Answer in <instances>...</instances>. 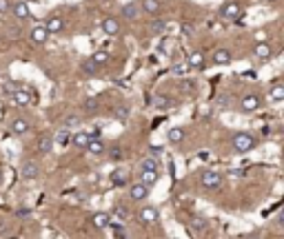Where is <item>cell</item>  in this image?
Masks as SVG:
<instances>
[{
	"label": "cell",
	"mask_w": 284,
	"mask_h": 239,
	"mask_svg": "<svg viewBox=\"0 0 284 239\" xmlns=\"http://www.w3.org/2000/svg\"><path fill=\"white\" fill-rule=\"evenodd\" d=\"M160 0H142V5H140V11H145V14H158L160 11Z\"/></svg>",
	"instance_id": "cell-23"
},
{
	"label": "cell",
	"mask_w": 284,
	"mask_h": 239,
	"mask_svg": "<svg viewBox=\"0 0 284 239\" xmlns=\"http://www.w3.org/2000/svg\"><path fill=\"white\" fill-rule=\"evenodd\" d=\"M240 16H242V7L238 5V2H224V5H222L220 18L224 20V22H236Z\"/></svg>",
	"instance_id": "cell-3"
},
{
	"label": "cell",
	"mask_w": 284,
	"mask_h": 239,
	"mask_svg": "<svg viewBox=\"0 0 284 239\" xmlns=\"http://www.w3.org/2000/svg\"><path fill=\"white\" fill-rule=\"evenodd\" d=\"M255 58H260V60H269L271 56H273V47H271L269 42H258L253 49Z\"/></svg>",
	"instance_id": "cell-17"
},
{
	"label": "cell",
	"mask_w": 284,
	"mask_h": 239,
	"mask_svg": "<svg viewBox=\"0 0 284 239\" xmlns=\"http://www.w3.org/2000/svg\"><path fill=\"white\" fill-rule=\"evenodd\" d=\"M80 124V120H78V115H67V120H65V129H76V126Z\"/></svg>",
	"instance_id": "cell-36"
},
{
	"label": "cell",
	"mask_w": 284,
	"mask_h": 239,
	"mask_svg": "<svg viewBox=\"0 0 284 239\" xmlns=\"http://www.w3.org/2000/svg\"><path fill=\"white\" fill-rule=\"evenodd\" d=\"M187 67H191V69H204V56H202V51H193L191 56L187 58Z\"/></svg>",
	"instance_id": "cell-21"
},
{
	"label": "cell",
	"mask_w": 284,
	"mask_h": 239,
	"mask_svg": "<svg viewBox=\"0 0 284 239\" xmlns=\"http://www.w3.org/2000/svg\"><path fill=\"white\" fill-rule=\"evenodd\" d=\"M116 217H118V219H127V217H129V211H127V208H122V206H118V208H116Z\"/></svg>",
	"instance_id": "cell-40"
},
{
	"label": "cell",
	"mask_w": 284,
	"mask_h": 239,
	"mask_svg": "<svg viewBox=\"0 0 284 239\" xmlns=\"http://www.w3.org/2000/svg\"><path fill=\"white\" fill-rule=\"evenodd\" d=\"M0 182H2V171H0Z\"/></svg>",
	"instance_id": "cell-43"
},
{
	"label": "cell",
	"mask_w": 284,
	"mask_h": 239,
	"mask_svg": "<svg viewBox=\"0 0 284 239\" xmlns=\"http://www.w3.org/2000/svg\"><path fill=\"white\" fill-rule=\"evenodd\" d=\"M14 89H16L14 82H7V84H5V93H7V96H11V93H14Z\"/></svg>",
	"instance_id": "cell-41"
},
{
	"label": "cell",
	"mask_w": 284,
	"mask_h": 239,
	"mask_svg": "<svg viewBox=\"0 0 284 239\" xmlns=\"http://www.w3.org/2000/svg\"><path fill=\"white\" fill-rule=\"evenodd\" d=\"M200 184H202L207 191H218L222 186V173L218 171H204L200 177Z\"/></svg>",
	"instance_id": "cell-2"
},
{
	"label": "cell",
	"mask_w": 284,
	"mask_h": 239,
	"mask_svg": "<svg viewBox=\"0 0 284 239\" xmlns=\"http://www.w3.org/2000/svg\"><path fill=\"white\" fill-rule=\"evenodd\" d=\"M98 106H100V104H98L96 98H89V100L85 102V104H82V109L87 111V113H93V111H98Z\"/></svg>",
	"instance_id": "cell-35"
},
{
	"label": "cell",
	"mask_w": 284,
	"mask_h": 239,
	"mask_svg": "<svg viewBox=\"0 0 284 239\" xmlns=\"http://www.w3.org/2000/svg\"><path fill=\"white\" fill-rule=\"evenodd\" d=\"M102 31H105L107 36L120 34V22H118V20H113V18H105V20H102Z\"/></svg>",
	"instance_id": "cell-19"
},
{
	"label": "cell",
	"mask_w": 284,
	"mask_h": 239,
	"mask_svg": "<svg viewBox=\"0 0 284 239\" xmlns=\"http://www.w3.org/2000/svg\"><path fill=\"white\" fill-rule=\"evenodd\" d=\"M91 224H93V228H98V230L109 228V226H111V215H109V213H93Z\"/></svg>",
	"instance_id": "cell-13"
},
{
	"label": "cell",
	"mask_w": 284,
	"mask_h": 239,
	"mask_svg": "<svg viewBox=\"0 0 284 239\" xmlns=\"http://www.w3.org/2000/svg\"><path fill=\"white\" fill-rule=\"evenodd\" d=\"M107 153H109V158L113 159V162H118V159H122V148H120V146H111L109 151H107Z\"/></svg>",
	"instance_id": "cell-37"
},
{
	"label": "cell",
	"mask_w": 284,
	"mask_h": 239,
	"mask_svg": "<svg viewBox=\"0 0 284 239\" xmlns=\"http://www.w3.org/2000/svg\"><path fill=\"white\" fill-rule=\"evenodd\" d=\"M109 228H113V235H116V237H129L127 228H122L120 224H118V226H109Z\"/></svg>",
	"instance_id": "cell-38"
},
{
	"label": "cell",
	"mask_w": 284,
	"mask_h": 239,
	"mask_svg": "<svg viewBox=\"0 0 284 239\" xmlns=\"http://www.w3.org/2000/svg\"><path fill=\"white\" fill-rule=\"evenodd\" d=\"M111 182L116 184V186H125V184L129 182V177H127L125 171H120V168H118V171L111 173Z\"/></svg>",
	"instance_id": "cell-29"
},
{
	"label": "cell",
	"mask_w": 284,
	"mask_h": 239,
	"mask_svg": "<svg viewBox=\"0 0 284 239\" xmlns=\"http://www.w3.org/2000/svg\"><path fill=\"white\" fill-rule=\"evenodd\" d=\"M109 58H111V56H109V51H107V49H98V51H96V53H93V56H91V60H93V62H96V64H98V67L102 69V67H105L107 62H109Z\"/></svg>",
	"instance_id": "cell-24"
},
{
	"label": "cell",
	"mask_w": 284,
	"mask_h": 239,
	"mask_svg": "<svg viewBox=\"0 0 284 239\" xmlns=\"http://www.w3.org/2000/svg\"><path fill=\"white\" fill-rule=\"evenodd\" d=\"M149 29H151V34H153V36H160L162 31H167V22H164L162 18H155L153 22H151Z\"/></svg>",
	"instance_id": "cell-31"
},
{
	"label": "cell",
	"mask_w": 284,
	"mask_h": 239,
	"mask_svg": "<svg viewBox=\"0 0 284 239\" xmlns=\"http://www.w3.org/2000/svg\"><path fill=\"white\" fill-rule=\"evenodd\" d=\"M9 129H11L14 135H24L27 131H29V122H27L24 118H14L11 120V124H9Z\"/></svg>",
	"instance_id": "cell-16"
},
{
	"label": "cell",
	"mask_w": 284,
	"mask_h": 239,
	"mask_svg": "<svg viewBox=\"0 0 284 239\" xmlns=\"http://www.w3.org/2000/svg\"><path fill=\"white\" fill-rule=\"evenodd\" d=\"M189 226H191V230H193V233H197V235H202V233H207V230H209V221L204 219V217H200V215L193 217Z\"/></svg>",
	"instance_id": "cell-20"
},
{
	"label": "cell",
	"mask_w": 284,
	"mask_h": 239,
	"mask_svg": "<svg viewBox=\"0 0 284 239\" xmlns=\"http://www.w3.org/2000/svg\"><path fill=\"white\" fill-rule=\"evenodd\" d=\"M9 11H11V14H14L18 20H29V18H31V9H29V5H27V2H22V0L14 2Z\"/></svg>",
	"instance_id": "cell-7"
},
{
	"label": "cell",
	"mask_w": 284,
	"mask_h": 239,
	"mask_svg": "<svg viewBox=\"0 0 284 239\" xmlns=\"http://www.w3.org/2000/svg\"><path fill=\"white\" fill-rule=\"evenodd\" d=\"M271 100H273V102H282L284 100V84H282V82H275V84L271 86Z\"/></svg>",
	"instance_id": "cell-28"
},
{
	"label": "cell",
	"mask_w": 284,
	"mask_h": 239,
	"mask_svg": "<svg viewBox=\"0 0 284 239\" xmlns=\"http://www.w3.org/2000/svg\"><path fill=\"white\" fill-rule=\"evenodd\" d=\"M87 142H89V133H85V131H78V133L71 135V144L78 146V148H85Z\"/></svg>",
	"instance_id": "cell-26"
},
{
	"label": "cell",
	"mask_w": 284,
	"mask_h": 239,
	"mask_svg": "<svg viewBox=\"0 0 284 239\" xmlns=\"http://www.w3.org/2000/svg\"><path fill=\"white\" fill-rule=\"evenodd\" d=\"M140 16V2H127L122 7V18L125 20H135Z\"/></svg>",
	"instance_id": "cell-18"
},
{
	"label": "cell",
	"mask_w": 284,
	"mask_h": 239,
	"mask_svg": "<svg viewBox=\"0 0 284 239\" xmlns=\"http://www.w3.org/2000/svg\"><path fill=\"white\" fill-rule=\"evenodd\" d=\"M69 138H71L69 129H65V126H63V129H60L58 133L53 135V142H56V144H65V142H69Z\"/></svg>",
	"instance_id": "cell-33"
},
{
	"label": "cell",
	"mask_w": 284,
	"mask_h": 239,
	"mask_svg": "<svg viewBox=\"0 0 284 239\" xmlns=\"http://www.w3.org/2000/svg\"><path fill=\"white\" fill-rule=\"evenodd\" d=\"M260 98L255 96V93H246L244 98H242V111H246V113H253V111L260 109Z\"/></svg>",
	"instance_id": "cell-11"
},
{
	"label": "cell",
	"mask_w": 284,
	"mask_h": 239,
	"mask_svg": "<svg viewBox=\"0 0 284 239\" xmlns=\"http://www.w3.org/2000/svg\"><path fill=\"white\" fill-rule=\"evenodd\" d=\"M29 38H31L34 44H44L47 38H49V31L44 29V24H36V27L29 31Z\"/></svg>",
	"instance_id": "cell-9"
},
{
	"label": "cell",
	"mask_w": 284,
	"mask_h": 239,
	"mask_svg": "<svg viewBox=\"0 0 284 239\" xmlns=\"http://www.w3.org/2000/svg\"><path fill=\"white\" fill-rule=\"evenodd\" d=\"M138 219L142 221V224H153V221L160 219V213H158V208H153V206H145V208H140Z\"/></svg>",
	"instance_id": "cell-5"
},
{
	"label": "cell",
	"mask_w": 284,
	"mask_h": 239,
	"mask_svg": "<svg viewBox=\"0 0 284 239\" xmlns=\"http://www.w3.org/2000/svg\"><path fill=\"white\" fill-rule=\"evenodd\" d=\"M160 179V171H140V182H145L147 186H153Z\"/></svg>",
	"instance_id": "cell-22"
},
{
	"label": "cell",
	"mask_w": 284,
	"mask_h": 239,
	"mask_svg": "<svg viewBox=\"0 0 284 239\" xmlns=\"http://www.w3.org/2000/svg\"><path fill=\"white\" fill-rule=\"evenodd\" d=\"M155 106L158 109H171V106H175V100L169 96H155Z\"/></svg>",
	"instance_id": "cell-30"
},
{
	"label": "cell",
	"mask_w": 284,
	"mask_h": 239,
	"mask_svg": "<svg viewBox=\"0 0 284 239\" xmlns=\"http://www.w3.org/2000/svg\"><path fill=\"white\" fill-rule=\"evenodd\" d=\"M89 151V155H102L107 151V146H105V142H102L98 135H89V142H87V146H85Z\"/></svg>",
	"instance_id": "cell-8"
},
{
	"label": "cell",
	"mask_w": 284,
	"mask_h": 239,
	"mask_svg": "<svg viewBox=\"0 0 284 239\" xmlns=\"http://www.w3.org/2000/svg\"><path fill=\"white\" fill-rule=\"evenodd\" d=\"M11 100H14L16 106H29L31 104V93L29 91H24V89H18L16 86L14 93H11Z\"/></svg>",
	"instance_id": "cell-10"
},
{
	"label": "cell",
	"mask_w": 284,
	"mask_h": 239,
	"mask_svg": "<svg viewBox=\"0 0 284 239\" xmlns=\"http://www.w3.org/2000/svg\"><path fill=\"white\" fill-rule=\"evenodd\" d=\"M213 64H229L233 60V56H231V51L229 49H224V47H220V49H216L213 51Z\"/></svg>",
	"instance_id": "cell-14"
},
{
	"label": "cell",
	"mask_w": 284,
	"mask_h": 239,
	"mask_svg": "<svg viewBox=\"0 0 284 239\" xmlns=\"http://www.w3.org/2000/svg\"><path fill=\"white\" fill-rule=\"evenodd\" d=\"M149 188L151 186H147L145 182H135V184H131V188H129V197L133 201H142L145 197H149Z\"/></svg>",
	"instance_id": "cell-4"
},
{
	"label": "cell",
	"mask_w": 284,
	"mask_h": 239,
	"mask_svg": "<svg viewBox=\"0 0 284 239\" xmlns=\"http://www.w3.org/2000/svg\"><path fill=\"white\" fill-rule=\"evenodd\" d=\"M113 115H116L118 122H125V120L129 118V106H118V109L113 111Z\"/></svg>",
	"instance_id": "cell-34"
},
{
	"label": "cell",
	"mask_w": 284,
	"mask_h": 239,
	"mask_svg": "<svg viewBox=\"0 0 284 239\" xmlns=\"http://www.w3.org/2000/svg\"><path fill=\"white\" fill-rule=\"evenodd\" d=\"M9 9H11V2H9V0H0V16H2V14H9Z\"/></svg>",
	"instance_id": "cell-39"
},
{
	"label": "cell",
	"mask_w": 284,
	"mask_h": 239,
	"mask_svg": "<svg viewBox=\"0 0 284 239\" xmlns=\"http://www.w3.org/2000/svg\"><path fill=\"white\" fill-rule=\"evenodd\" d=\"M233 148H236L238 153H249V151H253L255 146H258V138H255L253 133H246V131H242V133H236L231 139Z\"/></svg>",
	"instance_id": "cell-1"
},
{
	"label": "cell",
	"mask_w": 284,
	"mask_h": 239,
	"mask_svg": "<svg viewBox=\"0 0 284 239\" xmlns=\"http://www.w3.org/2000/svg\"><path fill=\"white\" fill-rule=\"evenodd\" d=\"M140 171H160V162L153 155H149V158H145L140 162Z\"/></svg>",
	"instance_id": "cell-25"
},
{
	"label": "cell",
	"mask_w": 284,
	"mask_h": 239,
	"mask_svg": "<svg viewBox=\"0 0 284 239\" xmlns=\"http://www.w3.org/2000/svg\"><path fill=\"white\" fill-rule=\"evenodd\" d=\"M53 138L51 135H43V138L38 139V144H36V153L38 155H49L53 151Z\"/></svg>",
	"instance_id": "cell-12"
},
{
	"label": "cell",
	"mask_w": 284,
	"mask_h": 239,
	"mask_svg": "<svg viewBox=\"0 0 284 239\" xmlns=\"http://www.w3.org/2000/svg\"><path fill=\"white\" fill-rule=\"evenodd\" d=\"M82 71L87 73V76H96V73L100 71V67H98L91 58H89V60H85V62H82Z\"/></svg>",
	"instance_id": "cell-32"
},
{
	"label": "cell",
	"mask_w": 284,
	"mask_h": 239,
	"mask_svg": "<svg viewBox=\"0 0 284 239\" xmlns=\"http://www.w3.org/2000/svg\"><path fill=\"white\" fill-rule=\"evenodd\" d=\"M65 27L63 18H58V16H49L47 20H44V29H47L49 34H60Z\"/></svg>",
	"instance_id": "cell-15"
},
{
	"label": "cell",
	"mask_w": 284,
	"mask_h": 239,
	"mask_svg": "<svg viewBox=\"0 0 284 239\" xmlns=\"http://www.w3.org/2000/svg\"><path fill=\"white\" fill-rule=\"evenodd\" d=\"M20 175H22L24 179H36V177L40 175V166H38V162H34V159L24 162L22 166H20Z\"/></svg>",
	"instance_id": "cell-6"
},
{
	"label": "cell",
	"mask_w": 284,
	"mask_h": 239,
	"mask_svg": "<svg viewBox=\"0 0 284 239\" xmlns=\"http://www.w3.org/2000/svg\"><path fill=\"white\" fill-rule=\"evenodd\" d=\"M16 215H20V217H29V215H31V211H29V208H20V211H16Z\"/></svg>",
	"instance_id": "cell-42"
},
{
	"label": "cell",
	"mask_w": 284,
	"mask_h": 239,
	"mask_svg": "<svg viewBox=\"0 0 284 239\" xmlns=\"http://www.w3.org/2000/svg\"><path fill=\"white\" fill-rule=\"evenodd\" d=\"M167 138H169V142H171V144H180L184 139V129H178V126H174V129H169Z\"/></svg>",
	"instance_id": "cell-27"
}]
</instances>
